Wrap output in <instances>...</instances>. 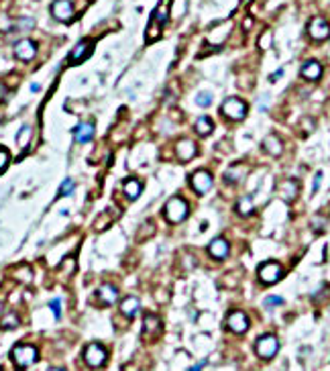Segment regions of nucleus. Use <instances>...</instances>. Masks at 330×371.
Instances as JSON below:
<instances>
[{"instance_id":"bb28decb","label":"nucleus","mask_w":330,"mask_h":371,"mask_svg":"<svg viewBox=\"0 0 330 371\" xmlns=\"http://www.w3.org/2000/svg\"><path fill=\"white\" fill-rule=\"evenodd\" d=\"M19 324H21V318H19L16 312H8V314H4L2 320H0V326H2V328H8V330H10V328H16Z\"/></svg>"},{"instance_id":"1a4fd4ad","label":"nucleus","mask_w":330,"mask_h":371,"mask_svg":"<svg viewBox=\"0 0 330 371\" xmlns=\"http://www.w3.org/2000/svg\"><path fill=\"white\" fill-rule=\"evenodd\" d=\"M190 184L198 194H208L212 190V175L206 169H198L196 173H192Z\"/></svg>"},{"instance_id":"5701e85b","label":"nucleus","mask_w":330,"mask_h":371,"mask_svg":"<svg viewBox=\"0 0 330 371\" xmlns=\"http://www.w3.org/2000/svg\"><path fill=\"white\" fill-rule=\"evenodd\" d=\"M212 131H214V122H212L208 116H200V118L196 120V133H198L200 137H208Z\"/></svg>"},{"instance_id":"39448f33","label":"nucleus","mask_w":330,"mask_h":371,"mask_svg":"<svg viewBox=\"0 0 330 371\" xmlns=\"http://www.w3.org/2000/svg\"><path fill=\"white\" fill-rule=\"evenodd\" d=\"M277 349H279V341H277L275 334H263V337L257 341V345H255V351H257V355H259L261 359H271V357H275Z\"/></svg>"},{"instance_id":"2eb2a0df","label":"nucleus","mask_w":330,"mask_h":371,"mask_svg":"<svg viewBox=\"0 0 330 371\" xmlns=\"http://www.w3.org/2000/svg\"><path fill=\"white\" fill-rule=\"evenodd\" d=\"M96 296H98V300H100L104 306H112V304L118 300V288H116L114 284H102V286L98 288Z\"/></svg>"},{"instance_id":"e433bc0d","label":"nucleus","mask_w":330,"mask_h":371,"mask_svg":"<svg viewBox=\"0 0 330 371\" xmlns=\"http://www.w3.org/2000/svg\"><path fill=\"white\" fill-rule=\"evenodd\" d=\"M283 304V298L281 296H269L265 300V308H273V306H281Z\"/></svg>"},{"instance_id":"ea45409f","label":"nucleus","mask_w":330,"mask_h":371,"mask_svg":"<svg viewBox=\"0 0 330 371\" xmlns=\"http://www.w3.org/2000/svg\"><path fill=\"white\" fill-rule=\"evenodd\" d=\"M243 27H245V29H251V27H253V19H251V16H247V19H245V23H243Z\"/></svg>"},{"instance_id":"37998d69","label":"nucleus","mask_w":330,"mask_h":371,"mask_svg":"<svg viewBox=\"0 0 330 371\" xmlns=\"http://www.w3.org/2000/svg\"><path fill=\"white\" fill-rule=\"evenodd\" d=\"M39 88H41V86H39V84H31V90H33V92H37V90H39Z\"/></svg>"},{"instance_id":"0eeeda50","label":"nucleus","mask_w":330,"mask_h":371,"mask_svg":"<svg viewBox=\"0 0 330 371\" xmlns=\"http://www.w3.org/2000/svg\"><path fill=\"white\" fill-rule=\"evenodd\" d=\"M308 33L314 41H324L330 37V25L326 23V19L322 16H314L310 23H308Z\"/></svg>"},{"instance_id":"a211bd4d","label":"nucleus","mask_w":330,"mask_h":371,"mask_svg":"<svg viewBox=\"0 0 330 371\" xmlns=\"http://www.w3.org/2000/svg\"><path fill=\"white\" fill-rule=\"evenodd\" d=\"M228 251H230L228 241H226V239H222V237H216V239L208 245V253H210L214 259H224V257L228 255Z\"/></svg>"},{"instance_id":"f3484780","label":"nucleus","mask_w":330,"mask_h":371,"mask_svg":"<svg viewBox=\"0 0 330 371\" xmlns=\"http://www.w3.org/2000/svg\"><path fill=\"white\" fill-rule=\"evenodd\" d=\"M279 194H281V198H283L287 204L294 202V200L298 198V194H300V184H298V180H285V182H281Z\"/></svg>"},{"instance_id":"a18cd8bd","label":"nucleus","mask_w":330,"mask_h":371,"mask_svg":"<svg viewBox=\"0 0 330 371\" xmlns=\"http://www.w3.org/2000/svg\"><path fill=\"white\" fill-rule=\"evenodd\" d=\"M247 2H253V0H243V4H247Z\"/></svg>"},{"instance_id":"49530a36","label":"nucleus","mask_w":330,"mask_h":371,"mask_svg":"<svg viewBox=\"0 0 330 371\" xmlns=\"http://www.w3.org/2000/svg\"><path fill=\"white\" fill-rule=\"evenodd\" d=\"M0 312H2V302H0Z\"/></svg>"},{"instance_id":"4c0bfd02","label":"nucleus","mask_w":330,"mask_h":371,"mask_svg":"<svg viewBox=\"0 0 330 371\" xmlns=\"http://www.w3.org/2000/svg\"><path fill=\"white\" fill-rule=\"evenodd\" d=\"M320 182H322V171H318L316 178H314V182H312V194H316V192L320 190Z\"/></svg>"},{"instance_id":"de8ad7c7","label":"nucleus","mask_w":330,"mask_h":371,"mask_svg":"<svg viewBox=\"0 0 330 371\" xmlns=\"http://www.w3.org/2000/svg\"><path fill=\"white\" fill-rule=\"evenodd\" d=\"M0 371H2V367H0Z\"/></svg>"},{"instance_id":"9b49d317","label":"nucleus","mask_w":330,"mask_h":371,"mask_svg":"<svg viewBox=\"0 0 330 371\" xmlns=\"http://www.w3.org/2000/svg\"><path fill=\"white\" fill-rule=\"evenodd\" d=\"M94 49V41L92 39H82V41H78L76 43V47L69 51V63H80V61H84L90 53Z\"/></svg>"},{"instance_id":"393cba45","label":"nucleus","mask_w":330,"mask_h":371,"mask_svg":"<svg viewBox=\"0 0 330 371\" xmlns=\"http://www.w3.org/2000/svg\"><path fill=\"white\" fill-rule=\"evenodd\" d=\"M253 210H255L253 198H251V196H241V198H239V202H236V212H239V214H243V216H249Z\"/></svg>"},{"instance_id":"79ce46f5","label":"nucleus","mask_w":330,"mask_h":371,"mask_svg":"<svg viewBox=\"0 0 330 371\" xmlns=\"http://www.w3.org/2000/svg\"><path fill=\"white\" fill-rule=\"evenodd\" d=\"M281 76H283V69H277L273 76H271V82H275V80H277V78H281Z\"/></svg>"},{"instance_id":"aec40b11","label":"nucleus","mask_w":330,"mask_h":371,"mask_svg":"<svg viewBox=\"0 0 330 371\" xmlns=\"http://www.w3.org/2000/svg\"><path fill=\"white\" fill-rule=\"evenodd\" d=\"M118 308H120V312L126 318H133L139 312V308H141V300H139L137 296H126V298L120 302Z\"/></svg>"},{"instance_id":"6e6552de","label":"nucleus","mask_w":330,"mask_h":371,"mask_svg":"<svg viewBox=\"0 0 330 371\" xmlns=\"http://www.w3.org/2000/svg\"><path fill=\"white\" fill-rule=\"evenodd\" d=\"M51 14L53 19H57L59 23H69L74 19V4L71 0H53L51 4Z\"/></svg>"},{"instance_id":"b1692460","label":"nucleus","mask_w":330,"mask_h":371,"mask_svg":"<svg viewBox=\"0 0 330 371\" xmlns=\"http://www.w3.org/2000/svg\"><path fill=\"white\" fill-rule=\"evenodd\" d=\"M245 173H247V167H245L243 163L232 165L230 169H226V173H224V182H232V184H236V182H239Z\"/></svg>"},{"instance_id":"dca6fc26","label":"nucleus","mask_w":330,"mask_h":371,"mask_svg":"<svg viewBox=\"0 0 330 371\" xmlns=\"http://www.w3.org/2000/svg\"><path fill=\"white\" fill-rule=\"evenodd\" d=\"M159 332H161V318L157 314L147 312L143 316V334L145 337H157Z\"/></svg>"},{"instance_id":"58836bf2","label":"nucleus","mask_w":330,"mask_h":371,"mask_svg":"<svg viewBox=\"0 0 330 371\" xmlns=\"http://www.w3.org/2000/svg\"><path fill=\"white\" fill-rule=\"evenodd\" d=\"M8 94H10V88L4 82H0V102H4L8 98Z\"/></svg>"},{"instance_id":"f257e3e1","label":"nucleus","mask_w":330,"mask_h":371,"mask_svg":"<svg viewBox=\"0 0 330 371\" xmlns=\"http://www.w3.org/2000/svg\"><path fill=\"white\" fill-rule=\"evenodd\" d=\"M37 357H39V353H37V347H33V345H16L10 351V359L14 361L19 371L29 369L37 361Z\"/></svg>"},{"instance_id":"72a5a7b5","label":"nucleus","mask_w":330,"mask_h":371,"mask_svg":"<svg viewBox=\"0 0 330 371\" xmlns=\"http://www.w3.org/2000/svg\"><path fill=\"white\" fill-rule=\"evenodd\" d=\"M259 47H261V49H269V47H271V31H265V33L261 35Z\"/></svg>"},{"instance_id":"4be33fe9","label":"nucleus","mask_w":330,"mask_h":371,"mask_svg":"<svg viewBox=\"0 0 330 371\" xmlns=\"http://www.w3.org/2000/svg\"><path fill=\"white\" fill-rule=\"evenodd\" d=\"M263 151H265V153H269L271 157L281 155V153H283V143H281V139H279V137H275V135L265 137V141H263Z\"/></svg>"},{"instance_id":"f704fd0d","label":"nucleus","mask_w":330,"mask_h":371,"mask_svg":"<svg viewBox=\"0 0 330 371\" xmlns=\"http://www.w3.org/2000/svg\"><path fill=\"white\" fill-rule=\"evenodd\" d=\"M49 308H51L53 316L57 318V320H59V318H61V300H59V298L51 300V302H49Z\"/></svg>"},{"instance_id":"7c9ffc66","label":"nucleus","mask_w":330,"mask_h":371,"mask_svg":"<svg viewBox=\"0 0 330 371\" xmlns=\"http://www.w3.org/2000/svg\"><path fill=\"white\" fill-rule=\"evenodd\" d=\"M196 102H198V106H210L212 104V94L210 92H200L198 96H196Z\"/></svg>"},{"instance_id":"c03bdc74","label":"nucleus","mask_w":330,"mask_h":371,"mask_svg":"<svg viewBox=\"0 0 330 371\" xmlns=\"http://www.w3.org/2000/svg\"><path fill=\"white\" fill-rule=\"evenodd\" d=\"M47 371H65V369H61V367H51V369H47Z\"/></svg>"},{"instance_id":"c85d7f7f","label":"nucleus","mask_w":330,"mask_h":371,"mask_svg":"<svg viewBox=\"0 0 330 371\" xmlns=\"http://www.w3.org/2000/svg\"><path fill=\"white\" fill-rule=\"evenodd\" d=\"M74 190H76V184H74V180H69V178H67V180H63V182H61L57 196H61V198H63V196H71V194H74Z\"/></svg>"},{"instance_id":"9d476101","label":"nucleus","mask_w":330,"mask_h":371,"mask_svg":"<svg viewBox=\"0 0 330 371\" xmlns=\"http://www.w3.org/2000/svg\"><path fill=\"white\" fill-rule=\"evenodd\" d=\"M37 55V43L31 39H21L14 43V57L21 61H31Z\"/></svg>"},{"instance_id":"7ed1b4c3","label":"nucleus","mask_w":330,"mask_h":371,"mask_svg":"<svg viewBox=\"0 0 330 371\" xmlns=\"http://www.w3.org/2000/svg\"><path fill=\"white\" fill-rule=\"evenodd\" d=\"M106 359H108V351H106V347L100 345V343H90V345L84 349V361H86L92 369L102 367V365L106 363Z\"/></svg>"},{"instance_id":"ddd939ff","label":"nucleus","mask_w":330,"mask_h":371,"mask_svg":"<svg viewBox=\"0 0 330 371\" xmlns=\"http://www.w3.org/2000/svg\"><path fill=\"white\" fill-rule=\"evenodd\" d=\"M175 153H177V159L179 161H192L198 153V147L192 139H179L175 143Z\"/></svg>"},{"instance_id":"4468645a","label":"nucleus","mask_w":330,"mask_h":371,"mask_svg":"<svg viewBox=\"0 0 330 371\" xmlns=\"http://www.w3.org/2000/svg\"><path fill=\"white\" fill-rule=\"evenodd\" d=\"M94 133H96V127H94V122H90V120H84V122H80V125L74 129V137H76V141L82 143V145L90 143V141L94 139Z\"/></svg>"},{"instance_id":"473e14b6","label":"nucleus","mask_w":330,"mask_h":371,"mask_svg":"<svg viewBox=\"0 0 330 371\" xmlns=\"http://www.w3.org/2000/svg\"><path fill=\"white\" fill-rule=\"evenodd\" d=\"M324 224H326V218H324L322 214H316V216H314V220H312V228H314V233H320V231L324 228Z\"/></svg>"},{"instance_id":"2f4dec72","label":"nucleus","mask_w":330,"mask_h":371,"mask_svg":"<svg viewBox=\"0 0 330 371\" xmlns=\"http://www.w3.org/2000/svg\"><path fill=\"white\" fill-rule=\"evenodd\" d=\"M312 131H314V120H310V118H304V120H302V127H300V133H302L304 137H308Z\"/></svg>"},{"instance_id":"f8f14e48","label":"nucleus","mask_w":330,"mask_h":371,"mask_svg":"<svg viewBox=\"0 0 330 371\" xmlns=\"http://www.w3.org/2000/svg\"><path fill=\"white\" fill-rule=\"evenodd\" d=\"M226 326H228V330H232V332H236V334H243V332L249 328V318H247L245 312L234 310V312H230L228 318H226Z\"/></svg>"},{"instance_id":"423d86ee","label":"nucleus","mask_w":330,"mask_h":371,"mask_svg":"<svg viewBox=\"0 0 330 371\" xmlns=\"http://www.w3.org/2000/svg\"><path fill=\"white\" fill-rule=\"evenodd\" d=\"M283 275V267L277 261H265L259 267V279L265 284V286H271V284H277L279 277Z\"/></svg>"},{"instance_id":"a19ab883","label":"nucleus","mask_w":330,"mask_h":371,"mask_svg":"<svg viewBox=\"0 0 330 371\" xmlns=\"http://www.w3.org/2000/svg\"><path fill=\"white\" fill-rule=\"evenodd\" d=\"M206 365V361H202V363H198V365H194L192 369H188V371H202V367Z\"/></svg>"},{"instance_id":"20e7f679","label":"nucleus","mask_w":330,"mask_h":371,"mask_svg":"<svg viewBox=\"0 0 330 371\" xmlns=\"http://www.w3.org/2000/svg\"><path fill=\"white\" fill-rule=\"evenodd\" d=\"M222 114L230 120H243L245 114H247V104L241 100V98H226L222 102Z\"/></svg>"},{"instance_id":"f03ea898","label":"nucleus","mask_w":330,"mask_h":371,"mask_svg":"<svg viewBox=\"0 0 330 371\" xmlns=\"http://www.w3.org/2000/svg\"><path fill=\"white\" fill-rule=\"evenodd\" d=\"M188 214H190V206H188V202H186L184 198H179V196H173L163 208L165 220L171 222V224H177V222L186 220Z\"/></svg>"},{"instance_id":"6ab92c4d","label":"nucleus","mask_w":330,"mask_h":371,"mask_svg":"<svg viewBox=\"0 0 330 371\" xmlns=\"http://www.w3.org/2000/svg\"><path fill=\"white\" fill-rule=\"evenodd\" d=\"M300 74H302V78L312 80V82H314V80H320V76H322V65H320L318 61L310 59V61H306V63L302 65Z\"/></svg>"},{"instance_id":"a878e982","label":"nucleus","mask_w":330,"mask_h":371,"mask_svg":"<svg viewBox=\"0 0 330 371\" xmlns=\"http://www.w3.org/2000/svg\"><path fill=\"white\" fill-rule=\"evenodd\" d=\"M167 16H169V14H167V4H165V0H163V2H159L157 8L153 10V23L159 25V27H165Z\"/></svg>"},{"instance_id":"c756f323","label":"nucleus","mask_w":330,"mask_h":371,"mask_svg":"<svg viewBox=\"0 0 330 371\" xmlns=\"http://www.w3.org/2000/svg\"><path fill=\"white\" fill-rule=\"evenodd\" d=\"M8 163H10V153H8V149H6V147H2V145H0V173L8 167Z\"/></svg>"},{"instance_id":"c9c22d12","label":"nucleus","mask_w":330,"mask_h":371,"mask_svg":"<svg viewBox=\"0 0 330 371\" xmlns=\"http://www.w3.org/2000/svg\"><path fill=\"white\" fill-rule=\"evenodd\" d=\"M33 27H35L33 19H21V21H16V29H23V31H31Z\"/></svg>"},{"instance_id":"cd10ccee","label":"nucleus","mask_w":330,"mask_h":371,"mask_svg":"<svg viewBox=\"0 0 330 371\" xmlns=\"http://www.w3.org/2000/svg\"><path fill=\"white\" fill-rule=\"evenodd\" d=\"M29 141H31V127H29V125H23L21 131H19V135H16V143H19L23 149H27Z\"/></svg>"},{"instance_id":"412c9836","label":"nucleus","mask_w":330,"mask_h":371,"mask_svg":"<svg viewBox=\"0 0 330 371\" xmlns=\"http://www.w3.org/2000/svg\"><path fill=\"white\" fill-rule=\"evenodd\" d=\"M122 192H124V196H126L129 200H135V198L141 196L143 184H141L139 180H135V178H129V180H124V184H122Z\"/></svg>"}]
</instances>
